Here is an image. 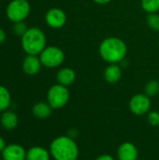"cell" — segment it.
<instances>
[{"instance_id": "1", "label": "cell", "mask_w": 159, "mask_h": 160, "mask_svg": "<svg viewBox=\"0 0 159 160\" xmlns=\"http://www.w3.org/2000/svg\"><path fill=\"white\" fill-rule=\"evenodd\" d=\"M98 52L105 62L109 64H118L125 59L127 53V46L121 38L109 37L102 40Z\"/></svg>"}, {"instance_id": "22", "label": "cell", "mask_w": 159, "mask_h": 160, "mask_svg": "<svg viewBox=\"0 0 159 160\" xmlns=\"http://www.w3.org/2000/svg\"><path fill=\"white\" fill-rule=\"evenodd\" d=\"M147 121L152 127H159V112L157 111H152L148 112Z\"/></svg>"}, {"instance_id": "16", "label": "cell", "mask_w": 159, "mask_h": 160, "mask_svg": "<svg viewBox=\"0 0 159 160\" xmlns=\"http://www.w3.org/2000/svg\"><path fill=\"white\" fill-rule=\"evenodd\" d=\"M52 108L48 102H37L32 108L33 115L38 119H47L51 116Z\"/></svg>"}, {"instance_id": "7", "label": "cell", "mask_w": 159, "mask_h": 160, "mask_svg": "<svg viewBox=\"0 0 159 160\" xmlns=\"http://www.w3.org/2000/svg\"><path fill=\"white\" fill-rule=\"evenodd\" d=\"M129 109L131 112L137 116H142L150 112L151 99L145 94H137L133 96L129 101Z\"/></svg>"}, {"instance_id": "8", "label": "cell", "mask_w": 159, "mask_h": 160, "mask_svg": "<svg viewBox=\"0 0 159 160\" xmlns=\"http://www.w3.org/2000/svg\"><path fill=\"white\" fill-rule=\"evenodd\" d=\"M45 21L52 28H61L66 24L67 15L61 8H52L47 11L45 15Z\"/></svg>"}, {"instance_id": "3", "label": "cell", "mask_w": 159, "mask_h": 160, "mask_svg": "<svg viewBox=\"0 0 159 160\" xmlns=\"http://www.w3.org/2000/svg\"><path fill=\"white\" fill-rule=\"evenodd\" d=\"M22 47L27 54H40L46 48L45 34L37 27L28 28L26 33L22 37Z\"/></svg>"}, {"instance_id": "12", "label": "cell", "mask_w": 159, "mask_h": 160, "mask_svg": "<svg viewBox=\"0 0 159 160\" xmlns=\"http://www.w3.org/2000/svg\"><path fill=\"white\" fill-rule=\"evenodd\" d=\"M122 78V69L117 64H110L104 70V79L107 82L113 84Z\"/></svg>"}, {"instance_id": "9", "label": "cell", "mask_w": 159, "mask_h": 160, "mask_svg": "<svg viewBox=\"0 0 159 160\" xmlns=\"http://www.w3.org/2000/svg\"><path fill=\"white\" fill-rule=\"evenodd\" d=\"M25 149L17 143L8 144L1 153L3 160H26Z\"/></svg>"}, {"instance_id": "6", "label": "cell", "mask_w": 159, "mask_h": 160, "mask_svg": "<svg viewBox=\"0 0 159 160\" xmlns=\"http://www.w3.org/2000/svg\"><path fill=\"white\" fill-rule=\"evenodd\" d=\"M7 18L13 22H22L30 13V4L27 0H12L7 7Z\"/></svg>"}, {"instance_id": "13", "label": "cell", "mask_w": 159, "mask_h": 160, "mask_svg": "<svg viewBox=\"0 0 159 160\" xmlns=\"http://www.w3.org/2000/svg\"><path fill=\"white\" fill-rule=\"evenodd\" d=\"M56 80L59 84L64 86H69L73 84L76 80V73L70 68H61L56 75Z\"/></svg>"}, {"instance_id": "5", "label": "cell", "mask_w": 159, "mask_h": 160, "mask_svg": "<svg viewBox=\"0 0 159 160\" xmlns=\"http://www.w3.org/2000/svg\"><path fill=\"white\" fill-rule=\"evenodd\" d=\"M39 59L42 66L48 68H54L63 64L65 60V53L58 47L49 46L41 52Z\"/></svg>"}, {"instance_id": "10", "label": "cell", "mask_w": 159, "mask_h": 160, "mask_svg": "<svg viewBox=\"0 0 159 160\" xmlns=\"http://www.w3.org/2000/svg\"><path fill=\"white\" fill-rule=\"evenodd\" d=\"M138 158L139 151L134 143L126 142L119 145L117 149L118 160H138Z\"/></svg>"}, {"instance_id": "19", "label": "cell", "mask_w": 159, "mask_h": 160, "mask_svg": "<svg viewBox=\"0 0 159 160\" xmlns=\"http://www.w3.org/2000/svg\"><path fill=\"white\" fill-rule=\"evenodd\" d=\"M159 93V82L156 80H152L147 82L145 85V95L149 98L155 97Z\"/></svg>"}, {"instance_id": "15", "label": "cell", "mask_w": 159, "mask_h": 160, "mask_svg": "<svg viewBox=\"0 0 159 160\" xmlns=\"http://www.w3.org/2000/svg\"><path fill=\"white\" fill-rule=\"evenodd\" d=\"M0 123H1V126L5 129L12 130V129L16 128V127L18 126L19 118L15 112H10V111H6L1 115Z\"/></svg>"}, {"instance_id": "25", "label": "cell", "mask_w": 159, "mask_h": 160, "mask_svg": "<svg viewBox=\"0 0 159 160\" xmlns=\"http://www.w3.org/2000/svg\"><path fill=\"white\" fill-rule=\"evenodd\" d=\"M6 39V33L4 32V30L2 28H0V44L3 43Z\"/></svg>"}, {"instance_id": "24", "label": "cell", "mask_w": 159, "mask_h": 160, "mask_svg": "<svg viewBox=\"0 0 159 160\" xmlns=\"http://www.w3.org/2000/svg\"><path fill=\"white\" fill-rule=\"evenodd\" d=\"M6 146H7V144H6L5 140H4L2 137H0V153L3 152V150L6 148Z\"/></svg>"}, {"instance_id": "2", "label": "cell", "mask_w": 159, "mask_h": 160, "mask_svg": "<svg viewBox=\"0 0 159 160\" xmlns=\"http://www.w3.org/2000/svg\"><path fill=\"white\" fill-rule=\"evenodd\" d=\"M49 151L54 160H77L80 154L76 142L69 136H59L53 139Z\"/></svg>"}, {"instance_id": "26", "label": "cell", "mask_w": 159, "mask_h": 160, "mask_svg": "<svg viewBox=\"0 0 159 160\" xmlns=\"http://www.w3.org/2000/svg\"><path fill=\"white\" fill-rule=\"evenodd\" d=\"M93 1L97 4H99V5H105V4L112 2V0H93Z\"/></svg>"}, {"instance_id": "14", "label": "cell", "mask_w": 159, "mask_h": 160, "mask_svg": "<svg viewBox=\"0 0 159 160\" xmlns=\"http://www.w3.org/2000/svg\"><path fill=\"white\" fill-rule=\"evenodd\" d=\"M50 151L42 146H33L26 153V160H50Z\"/></svg>"}, {"instance_id": "21", "label": "cell", "mask_w": 159, "mask_h": 160, "mask_svg": "<svg viewBox=\"0 0 159 160\" xmlns=\"http://www.w3.org/2000/svg\"><path fill=\"white\" fill-rule=\"evenodd\" d=\"M13 30H14V33L19 36V37H22L26 31L28 30V27L27 25L25 24V22H15L14 26H13Z\"/></svg>"}, {"instance_id": "11", "label": "cell", "mask_w": 159, "mask_h": 160, "mask_svg": "<svg viewBox=\"0 0 159 160\" xmlns=\"http://www.w3.org/2000/svg\"><path fill=\"white\" fill-rule=\"evenodd\" d=\"M41 62L40 59L37 55H31L27 54L22 62V69L25 74L33 76L39 72L41 68Z\"/></svg>"}, {"instance_id": "4", "label": "cell", "mask_w": 159, "mask_h": 160, "mask_svg": "<svg viewBox=\"0 0 159 160\" xmlns=\"http://www.w3.org/2000/svg\"><path fill=\"white\" fill-rule=\"evenodd\" d=\"M69 91L67 86L62 84H54L48 90L47 102L53 110L65 107L69 100Z\"/></svg>"}, {"instance_id": "23", "label": "cell", "mask_w": 159, "mask_h": 160, "mask_svg": "<svg viewBox=\"0 0 159 160\" xmlns=\"http://www.w3.org/2000/svg\"><path fill=\"white\" fill-rule=\"evenodd\" d=\"M95 160H115L113 158L112 156L109 155V154H103V155H100L99 157H97Z\"/></svg>"}, {"instance_id": "18", "label": "cell", "mask_w": 159, "mask_h": 160, "mask_svg": "<svg viewBox=\"0 0 159 160\" xmlns=\"http://www.w3.org/2000/svg\"><path fill=\"white\" fill-rule=\"evenodd\" d=\"M142 8L149 13H157L159 10V0H142Z\"/></svg>"}, {"instance_id": "17", "label": "cell", "mask_w": 159, "mask_h": 160, "mask_svg": "<svg viewBox=\"0 0 159 160\" xmlns=\"http://www.w3.org/2000/svg\"><path fill=\"white\" fill-rule=\"evenodd\" d=\"M11 104V97L8 90L0 85V112H6Z\"/></svg>"}, {"instance_id": "20", "label": "cell", "mask_w": 159, "mask_h": 160, "mask_svg": "<svg viewBox=\"0 0 159 160\" xmlns=\"http://www.w3.org/2000/svg\"><path fill=\"white\" fill-rule=\"evenodd\" d=\"M146 22L151 30L155 32H159V14L149 13L146 18Z\"/></svg>"}]
</instances>
